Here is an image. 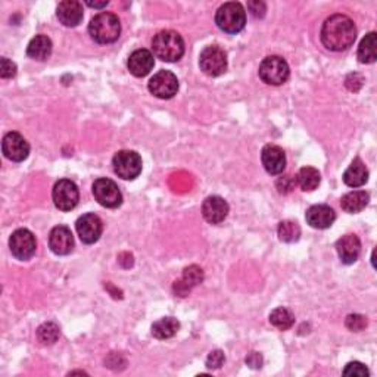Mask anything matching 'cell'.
Listing matches in <instances>:
<instances>
[{
    "label": "cell",
    "mask_w": 377,
    "mask_h": 377,
    "mask_svg": "<svg viewBox=\"0 0 377 377\" xmlns=\"http://www.w3.org/2000/svg\"><path fill=\"white\" fill-rule=\"evenodd\" d=\"M321 43L332 52L347 50L357 39V27L354 21L342 14L329 17L321 27Z\"/></svg>",
    "instance_id": "1"
},
{
    "label": "cell",
    "mask_w": 377,
    "mask_h": 377,
    "mask_svg": "<svg viewBox=\"0 0 377 377\" xmlns=\"http://www.w3.org/2000/svg\"><path fill=\"white\" fill-rule=\"evenodd\" d=\"M154 55L164 62H177L185 55V40L172 30H164L152 40Z\"/></svg>",
    "instance_id": "2"
},
{
    "label": "cell",
    "mask_w": 377,
    "mask_h": 377,
    "mask_svg": "<svg viewBox=\"0 0 377 377\" xmlns=\"http://www.w3.org/2000/svg\"><path fill=\"white\" fill-rule=\"evenodd\" d=\"M90 37L99 45H110L118 40L121 34L120 18L111 12H101L89 24Z\"/></svg>",
    "instance_id": "3"
},
{
    "label": "cell",
    "mask_w": 377,
    "mask_h": 377,
    "mask_svg": "<svg viewBox=\"0 0 377 377\" xmlns=\"http://www.w3.org/2000/svg\"><path fill=\"white\" fill-rule=\"evenodd\" d=\"M215 24L227 34H238L245 28L246 12L239 2H227L218 8L215 14Z\"/></svg>",
    "instance_id": "4"
},
{
    "label": "cell",
    "mask_w": 377,
    "mask_h": 377,
    "mask_svg": "<svg viewBox=\"0 0 377 377\" xmlns=\"http://www.w3.org/2000/svg\"><path fill=\"white\" fill-rule=\"evenodd\" d=\"M112 165L115 174L123 180L137 179L143 168L142 158L134 150H120V152H116L112 159Z\"/></svg>",
    "instance_id": "5"
},
{
    "label": "cell",
    "mask_w": 377,
    "mask_h": 377,
    "mask_svg": "<svg viewBox=\"0 0 377 377\" xmlns=\"http://www.w3.org/2000/svg\"><path fill=\"white\" fill-rule=\"evenodd\" d=\"M227 53L220 46H207L201 52L199 67L210 77H220L227 71Z\"/></svg>",
    "instance_id": "6"
},
{
    "label": "cell",
    "mask_w": 377,
    "mask_h": 377,
    "mask_svg": "<svg viewBox=\"0 0 377 377\" xmlns=\"http://www.w3.org/2000/svg\"><path fill=\"white\" fill-rule=\"evenodd\" d=\"M260 79L270 85H282L287 81L290 70L282 57H267L260 65Z\"/></svg>",
    "instance_id": "7"
},
{
    "label": "cell",
    "mask_w": 377,
    "mask_h": 377,
    "mask_svg": "<svg viewBox=\"0 0 377 377\" xmlns=\"http://www.w3.org/2000/svg\"><path fill=\"white\" fill-rule=\"evenodd\" d=\"M52 199L59 211H71L79 205L80 192L77 185L68 179L59 180L52 190Z\"/></svg>",
    "instance_id": "8"
},
{
    "label": "cell",
    "mask_w": 377,
    "mask_h": 377,
    "mask_svg": "<svg viewBox=\"0 0 377 377\" xmlns=\"http://www.w3.org/2000/svg\"><path fill=\"white\" fill-rule=\"evenodd\" d=\"M10 252L19 261H27L36 254V236L27 229H18L9 239Z\"/></svg>",
    "instance_id": "9"
},
{
    "label": "cell",
    "mask_w": 377,
    "mask_h": 377,
    "mask_svg": "<svg viewBox=\"0 0 377 377\" xmlns=\"http://www.w3.org/2000/svg\"><path fill=\"white\" fill-rule=\"evenodd\" d=\"M93 196L105 208H118L123 203V195L116 183L110 179H98L93 183Z\"/></svg>",
    "instance_id": "10"
},
{
    "label": "cell",
    "mask_w": 377,
    "mask_h": 377,
    "mask_svg": "<svg viewBox=\"0 0 377 377\" xmlns=\"http://www.w3.org/2000/svg\"><path fill=\"white\" fill-rule=\"evenodd\" d=\"M149 92L158 99H171L179 92V80L171 71H159L149 81Z\"/></svg>",
    "instance_id": "11"
},
{
    "label": "cell",
    "mask_w": 377,
    "mask_h": 377,
    "mask_svg": "<svg viewBox=\"0 0 377 377\" xmlns=\"http://www.w3.org/2000/svg\"><path fill=\"white\" fill-rule=\"evenodd\" d=\"M2 152L12 163H23L30 155V145L24 136L10 132L2 140Z\"/></svg>",
    "instance_id": "12"
},
{
    "label": "cell",
    "mask_w": 377,
    "mask_h": 377,
    "mask_svg": "<svg viewBox=\"0 0 377 377\" xmlns=\"http://www.w3.org/2000/svg\"><path fill=\"white\" fill-rule=\"evenodd\" d=\"M75 229H77L83 243L93 245L101 239L103 232V223L96 214H84L75 223Z\"/></svg>",
    "instance_id": "13"
},
{
    "label": "cell",
    "mask_w": 377,
    "mask_h": 377,
    "mask_svg": "<svg viewBox=\"0 0 377 377\" xmlns=\"http://www.w3.org/2000/svg\"><path fill=\"white\" fill-rule=\"evenodd\" d=\"M203 282V270L198 265H190L183 270V274L179 280L174 282L172 290H174L176 296L185 298L187 296L193 287H196Z\"/></svg>",
    "instance_id": "14"
},
{
    "label": "cell",
    "mask_w": 377,
    "mask_h": 377,
    "mask_svg": "<svg viewBox=\"0 0 377 377\" xmlns=\"http://www.w3.org/2000/svg\"><path fill=\"white\" fill-rule=\"evenodd\" d=\"M229 203L221 196H208L202 203V215L210 224H220L227 218Z\"/></svg>",
    "instance_id": "15"
},
{
    "label": "cell",
    "mask_w": 377,
    "mask_h": 377,
    "mask_svg": "<svg viewBox=\"0 0 377 377\" xmlns=\"http://www.w3.org/2000/svg\"><path fill=\"white\" fill-rule=\"evenodd\" d=\"M49 247L57 255H68L74 249V236L67 225H57L49 234Z\"/></svg>",
    "instance_id": "16"
},
{
    "label": "cell",
    "mask_w": 377,
    "mask_h": 377,
    "mask_svg": "<svg viewBox=\"0 0 377 377\" xmlns=\"http://www.w3.org/2000/svg\"><path fill=\"white\" fill-rule=\"evenodd\" d=\"M261 161L265 171L272 176L282 174L286 168V155L283 149L276 145L264 146L261 152Z\"/></svg>",
    "instance_id": "17"
},
{
    "label": "cell",
    "mask_w": 377,
    "mask_h": 377,
    "mask_svg": "<svg viewBox=\"0 0 377 377\" xmlns=\"http://www.w3.org/2000/svg\"><path fill=\"white\" fill-rule=\"evenodd\" d=\"M154 65H155L154 55L146 49L134 50L127 62L128 71H130L134 77H139V79L145 77V75H147L150 71H152Z\"/></svg>",
    "instance_id": "18"
},
{
    "label": "cell",
    "mask_w": 377,
    "mask_h": 377,
    "mask_svg": "<svg viewBox=\"0 0 377 377\" xmlns=\"http://www.w3.org/2000/svg\"><path fill=\"white\" fill-rule=\"evenodd\" d=\"M305 220L312 229L325 230L335 223L336 212L329 205H312L305 214Z\"/></svg>",
    "instance_id": "19"
},
{
    "label": "cell",
    "mask_w": 377,
    "mask_h": 377,
    "mask_svg": "<svg viewBox=\"0 0 377 377\" xmlns=\"http://www.w3.org/2000/svg\"><path fill=\"white\" fill-rule=\"evenodd\" d=\"M336 251L343 264H354L361 254V242L357 234H345L336 242Z\"/></svg>",
    "instance_id": "20"
},
{
    "label": "cell",
    "mask_w": 377,
    "mask_h": 377,
    "mask_svg": "<svg viewBox=\"0 0 377 377\" xmlns=\"http://www.w3.org/2000/svg\"><path fill=\"white\" fill-rule=\"evenodd\" d=\"M57 15L61 24L65 27H77L84 18L83 5L77 2V0H65V2L59 3Z\"/></svg>",
    "instance_id": "21"
},
{
    "label": "cell",
    "mask_w": 377,
    "mask_h": 377,
    "mask_svg": "<svg viewBox=\"0 0 377 377\" xmlns=\"http://www.w3.org/2000/svg\"><path fill=\"white\" fill-rule=\"evenodd\" d=\"M369 180V170L360 158H355L343 174V183L349 187H361Z\"/></svg>",
    "instance_id": "22"
},
{
    "label": "cell",
    "mask_w": 377,
    "mask_h": 377,
    "mask_svg": "<svg viewBox=\"0 0 377 377\" xmlns=\"http://www.w3.org/2000/svg\"><path fill=\"white\" fill-rule=\"evenodd\" d=\"M370 195L365 190L349 192L340 199V207L345 212L357 214L369 205Z\"/></svg>",
    "instance_id": "23"
},
{
    "label": "cell",
    "mask_w": 377,
    "mask_h": 377,
    "mask_svg": "<svg viewBox=\"0 0 377 377\" xmlns=\"http://www.w3.org/2000/svg\"><path fill=\"white\" fill-rule=\"evenodd\" d=\"M52 40L45 34H39L28 43L27 55L36 61H46L52 55Z\"/></svg>",
    "instance_id": "24"
},
{
    "label": "cell",
    "mask_w": 377,
    "mask_h": 377,
    "mask_svg": "<svg viewBox=\"0 0 377 377\" xmlns=\"http://www.w3.org/2000/svg\"><path fill=\"white\" fill-rule=\"evenodd\" d=\"M180 323L174 317H164L152 325V335L159 340H165L177 335Z\"/></svg>",
    "instance_id": "25"
},
{
    "label": "cell",
    "mask_w": 377,
    "mask_h": 377,
    "mask_svg": "<svg viewBox=\"0 0 377 377\" xmlns=\"http://www.w3.org/2000/svg\"><path fill=\"white\" fill-rule=\"evenodd\" d=\"M295 180L298 183V186L304 192H312L318 187L320 181H321V176H320L318 170H316L314 167H304V168L299 170Z\"/></svg>",
    "instance_id": "26"
},
{
    "label": "cell",
    "mask_w": 377,
    "mask_h": 377,
    "mask_svg": "<svg viewBox=\"0 0 377 377\" xmlns=\"http://www.w3.org/2000/svg\"><path fill=\"white\" fill-rule=\"evenodd\" d=\"M377 59V34L374 31L365 36L358 48V61L361 63H373Z\"/></svg>",
    "instance_id": "27"
},
{
    "label": "cell",
    "mask_w": 377,
    "mask_h": 377,
    "mask_svg": "<svg viewBox=\"0 0 377 377\" xmlns=\"http://www.w3.org/2000/svg\"><path fill=\"white\" fill-rule=\"evenodd\" d=\"M270 323L278 330H287V329H290L294 326L295 317L287 308L280 307V308H276L274 311H272Z\"/></svg>",
    "instance_id": "28"
},
{
    "label": "cell",
    "mask_w": 377,
    "mask_h": 377,
    "mask_svg": "<svg viewBox=\"0 0 377 377\" xmlns=\"http://www.w3.org/2000/svg\"><path fill=\"white\" fill-rule=\"evenodd\" d=\"M59 327L57 323H43V325L37 329V339L41 345H53L59 339Z\"/></svg>",
    "instance_id": "29"
},
{
    "label": "cell",
    "mask_w": 377,
    "mask_h": 377,
    "mask_svg": "<svg viewBox=\"0 0 377 377\" xmlns=\"http://www.w3.org/2000/svg\"><path fill=\"white\" fill-rule=\"evenodd\" d=\"M277 234H278V239L282 242L294 243V242L299 241V238H300V229H299V225L294 221H282L278 224Z\"/></svg>",
    "instance_id": "30"
},
{
    "label": "cell",
    "mask_w": 377,
    "mask_h": 377,
    "mask_svg": "<svg viewBox=\"0 0 377 377\" xmlns=\"http://www.w3.org/2000/svg\"><path fill=\"white\" fill-rule=\"evenodd\" d=\"M345 376H355V377H369V370L363 363L354 361L347 364V367L343 370Z\"/></svg>",
    "instance_id": "31"
},
{
    "label": "cell",
    "mask_w": 377,
    "mask_h": 377,
    "mask_svg": "<svg viewBox=\"0 0 377 377\" xmlns=\"http://www.w3.org/2000/svg\"><path fill=\"white\" fill-rule=\"evenodd\" d=\"M295 185H296V180L292 176H283L277 180L276 187H277L278 193H282V195H287V193H290L295 189Z\"/></svg>",
    "instance_id": "32"
},
{
    "label": "cell",
    "mask_w": 377,
    "mask_h": 377,
    "mask_svg": "<svg viewBox=\"0 0 377 377\" xmlns=\"http://www.w3.org/2000/svg\"><path fill=\"white\" fill-rule=\"evenodd\" d=\"M367 326V318L360 314H351L347 317V327L352 332H361Z\"/></svg>",
    "instance_id": "33"
},
{
    "label": "cell",
    "mask_w": 377,
    "mask_h": 377,
    "mask_svg": "<svg viewBox=\"0 0 377 377\" xmlns=\"http://www.w3.org/2000/svg\"><path fill=\"white\" fill-rule=\"evenodd\" d=\"M224 361H225V357H224L223 351H220V349L212 351L207 358V367L212 369V370H218V369H221Z\"/></svg>",
    "instance_id": "34"
},
{
    "label": "cell",
    "mask_w": 377,
    "mask_h": 377,
    "mask_svg": "<svg viewBox=\"0 0 377 377\" xmlns=\"http://www.w3.org/2000/svg\"><path fill=\"white\" fill-rule=\"evenodd\" d=\"M15 74H17L15 63L12 61H9L8 58H2V61H0V77L12 79L15 77Z\"/></svg>",
    "instance_id": "35"
},
{
    "label": "cell",
    "mask_w": 377,
    "mask_h": 377,
    "mask_svg": "<svg viewBox=\"0 0 377 377\" xmlns=\"http://www.w3.org/2000/svg\"><path fill=\"white\" fill-rule=\"evenodd\" d=\"M247 9H249V12L255 17V18H263L265 15V3L263 2H249L247 3Z\"/></svg>",
    "instance_id": "36"
},
{
    "label": "cell",
    "mask_w": 377,
    "mask_h": 377,
    "mask_svg": "<svg viewBox=\"0 0 377 377\" xmlns=\"http://www.w3.org/2000/svg\"><path fill=\"white\" fill-rule=\"evenodd\" d=\"M246 364L249 365L251 369H255V370L261 369V367H263V357H261V354L251 352V354L246 357Z\"/></svg>",
    "instance_id": "37"
},
{
    "label": "cell",
    "mask_w": 377,
    "mask_h": 377,
    "mask_svg": "<svg viewBox=\"0 0 377 377\" xmlns=\"http://www.w3.org/2000/svg\"><path fill=\"white\" fill-rule=\"evenodd\" d=\"M85 3H88V6H90V8H96V9H101V8H105V6H108V3H110V2H108V0H103V2H85Z\"/></svg>",
    "instance_id": "38"
}]
</instances>
